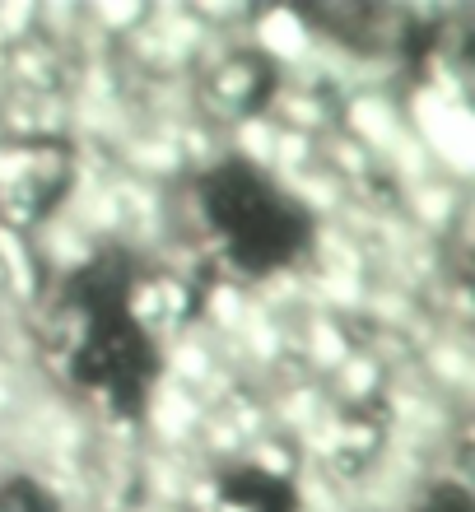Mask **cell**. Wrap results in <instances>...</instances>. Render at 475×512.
<instances>
[{
	"label": "cell",
	"mask_w": 475,
	"mask_h": 512,
	"mask_svg": "<svg viewBox=\"0 0 475 512\" xmlns=\"http://www.w3.org/2000/svg\"><path fill=\"white\" fill-rule=\"evenodd\" d=\"M340 131L354 135L373 159H382V154L401 140V131H406L401 98H392V94H350L345 103H340Z\"/></svg>",
	"instance_id": "1"
},
{
	"label": "cell",
	"mask_w": 475,
	"mask_h": 512,
	"mask_svg": "<svg viewBox=\"0 0 475 512\" xmlns=\"http://www.w3.org/2000/svg\"><path fill=\"white\" fill-rule=\"evenodd\" d=\"M275 131L280 126L266 117V112H252L243 122L229 126V159H243L261 173H271V154H275Z\"/></svg>",
	"instance_id": "2"
}]
</instances>
